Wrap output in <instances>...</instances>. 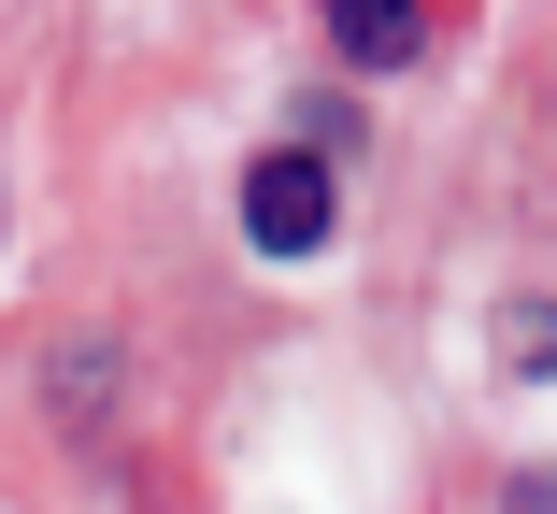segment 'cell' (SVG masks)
Returning a JSON list of instances; mask_svg holds the SVG:
<instances>
[{
    "mask_svg": "<svg viewBox=\"0 0 557 514\" xmlns=\"http://www.w3.org/2000/svg\"><path fill=\"white\" fill-rule=\"evenodd\" d=\"M500 358L515 372H557V300H500Z\"/></svg>",
    "mask_w": 557,
    "mask_h": 514,
    "instance_id": "3",
    "label": "cell"
},
{
    "mask_svg": "<svg viewBox=\"0 0 557 514\" xmlns=\"http://www.w3.org/2000/svg\"><path fill=\"white\" fill-rule=\"evenodd\" d=\"M329 43H344L358 72H400L429 43V15H414V0H329Z\"/></svg>",
    "mask_w": 557,
    "mask_h": 514,
    "instance_id": "2",
    "label": "cell"
},
{
    "mask_svg": "<svg viewBox=\"0 0 557 514\" xmlns=\"http://www.w3.org/2000/svg\"><path fill=\"white\" fill-rule=\"evenodd\" d=\"M515 514H557V457H543V472H515Z\"/></svg>",
    "mask_w": 557,
    "mask_h": 514,
    "instance_id": "4",
    "label": "cell"
},
{
    "mask_svg": "<svg viewBox=\"0 0 557 514\" xmlns=\"http://www.w3.org/2000/svg\"><path fill=\"white\" fill-rule=\"evenodd\" d=\"M244 229H258L272 258H314V243H329V158H314V143H272V158L244 172Z\"/></svg>",
    "mask_w": 557,
    "mask_h": 514,
    "instance_id": "1",
    "label": "cell"
}]
</instances>
